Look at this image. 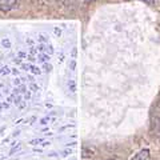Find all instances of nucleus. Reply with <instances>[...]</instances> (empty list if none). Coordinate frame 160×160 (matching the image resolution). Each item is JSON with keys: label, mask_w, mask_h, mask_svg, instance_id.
Returning a JSON list of instances; mask_svg holds the SVG:
<instances>
[{"label": "nucleus", "mask_w": 160, "mask_h": 160, "mask_svg": "<svg viewBox=\"0 0 160 160\" xmlns=\"http://www.w3.org/2000/svg\"><path fill=\"white\" fill-rule=\"evenodd\" d=\"M18 6V0H0V11L8 12Z\"/></svg>", "instance_id": "1"}, {"label": "nucleus", "mask_w": 160, "mask_h": 160, "mask_svg": "<svg viewBox=\"0 0 160 160\" xmlns=\"http://www.w3.org/2000/svg\"><path fill=\"white\" fill-rule=\"evenodd\" d=\"M131 160H149V149H142L139 153H136Z\"/></svg>", "instance_id": "2"}, {"label": "nucleus", "mask_w": 160, "mask_h": 160, "mask_svg": "<svg viewBox=\"0 0 160 160\" xmlns=\"http://www.w3.org/2000/svg\"><path fill=\"white\" fill-rule=\"evenodd\" d=\"M67 86H68L69 92H72V93H75V92H76V82H75L73 79H69V80H68Z\"/></svg>", "instance_id": "3"}, {"label": "nucleus", "mask_w": 160, "mask_h": 160, "mask_svg": "<svg viewBox=\"0 0 160 160\" xmlns=\"http://www.w3.org/2000/svg\"><path fill=\"white\" fill-rule=\"evenodd\" d=\"M11 73V69H9L7 66L6 67H0V76H6V75Z\"/></svg>", "instance_id": "4"}, {"label": "nucleus", "mask_w": 160, "mask_h": 160, "mask_svg": "<svg viewBox=\"0 0 160 160\" xmlns=\"http://www.w3.org/2000/svg\"><path fill=\"white\" fill-rule=\"evenodd\" d=\"M2 46H3V48H6V49H9V48H11V42H9V39H8V38H6V39H3V40H2Z\"/></svg>", "instance_id": "5"}, {"label": "nucleus", "mask_w": 160, "mask_h": 160, "mask_svg": "<svg viewBox=\"0 0 160 160\" xmlns=\"http://www.w3.org/2000/svg\"><path fill=\"white\" fill-rule=\"evenodd\" d=\"M92 153H93L92 149L83 148V158H91V156H92Z\"/></svg>", "instance_id": "6"}, {"label": "nucleus", "mask_w": 160, "mask_h": 160, "mask_svg": "<svg viewBox=\"0 0 160 160\" xmlns=\"http://www.w3.org/2000/svg\"><path fill=\"white\" fill-rule=\"evenodd\" d=\"M29 71H31L33 75H40V73H42V71H40V68H39V67H36V66H32V64H31V68H29Z\"/></svg>", "instance_id": "7"}, {"label": "nucleus", "mask_w": 160, "mask_h": 160, "mask_svg": "<svg viewBox=\"0 0 160 160\" xmlns=\"http://www.w3.org/2000/svg\"><path fill=\"white\" fill-rule=\"evenodd\" d=\"M47 60H49V55H39L40 63H47Z\"/></svg>", "instance_id": "8"}, {"label": "nucleus", "mask_w": 160, "mask_h": 160, "mask_svg": "<svg viewBox=\"0 0 160 160\" xmlns=\"http://www.w3.org/2000/svg\"><path fill=\"white\" fill-rule=\"evenodd\" d=\"M29 89H32L33 92H38V91H40V88H39V86H36L33 82H31L29 83Z\"/></svg>", "instance_id": "9"}, {"label": "nucleus", "mask_w": 160, "mask_h": 160, "mask_svg": "<svg viewBox=\"0 0 160 160\" xmlns=\"http://www.w3.org/2000/svg\"><path fill=\"white\" fill-rule=\"evenodd\" d=\"M51 120H53V119H51L49 116L43 118L42 120H40V124H42V126H46V124H48V122H51Z\"/></svg>", "instance_id": "10"}, {"label": "nucleus", "mask_w": 160, "mask_h": 160, "mask_svg": "<svg viewBox=\"0 0 160 160\" xmlns=\"http://www.w3.org/2000/svg\"><path fill=\"white\" fill-rule=\"evenodd\" d=\"M43 69H44V72H51V69H52V66H51V64H47V63H44V66H43Z\"/></svg>", "instance_id": "11"}, {"label": "nucleus", "mask_w": 160, "mask_h": 160, "mask_svg": "<svg viewBox=\"0 0 160 160\" xmlns=\"http://www.w3.org/2000/svg\"><path fill=\"white\" fill-rule=\"evenodd\" d=\"M22 83H23V82H22V79H18V78H15V79H13V86H15V87H19Z\"/></svg>", "instance_id": "12"}, {"label": "nucleus", "mask_w": 160, "mask_h": 160, "mask_svg": "<svg viewBox=\"0 0 160 160\" xmlns=\"http://www.w3.org/2000/svg\"><path fill=\"white\" fill-rule=\"evenodd\" d=\"M42 142H43V139H33V140H31V142H29V144H32V146H36V144L42 143Z\"/></svg>", "instance_id": "13"}, {"label": "nucleus", "mask_w": 160, "mask_h": 160, "mask_svg": "<svg viewBox=\"0 0 160 160\" xmlns=\"http://www.w3.org/2000/svg\"><path fill=\"white\" fill-rule=\"evenodd\" d=\"M69 68H71V71H75V68H76V62L72 60L71 63H69Z\"/></svg>", "instance_id": "14"}, {"label": "nucleus", "mask_w": 160, "mask_h": 160, "mask_svg": "<svg viewBox=\"0 0 160 160\" xmlns=\"http://www.w3.org/2000/svg\"><path fill=\"white\" fill-rule=\"evenodd\" d=\"M24 99H26V100H29V99H31V91H29V89H28L26 93H24Z\"/></svg>", "instance_id": "15"}, {"label": "nucleus", "mask_w": 160, "mask_h": 160, "mask_svg": "<svg viewBox=\"0 0 160 160\" xmlns=\"http://www.w3.org/2000/svg\"><path fill=\"white\" fill-rule=\"evenodd\" d=\"M142 2H144V3H147V4H149V6H152V4L155 3V0H142Z\"/></svg>", "instance_id": "16"}, {"label": "nucleus", "mask_w": 160, "mask_h": 160, "mask_svg": "<svg viewBox=\"0 0 160 160\" xmlns=\"http://www.w3.org/2000/svg\"><path fill=\"white\" fill-rule=\"evenodd\" d=\"M11 73H13V75H18V73H19V71H18L16 68H13V69H11Z\"/></svg>", "instance_id": "17"}, {"label": "nucleus", "mask_w": 160, "mask_h": 160, "mask_svg": "<svg viewBox=\"0 0 160 160\" xmlns=\"http://www.w3.org/2000/svg\"><path fill=\"white\" fill-rule=\"evenodd\" d=\"M55 33H56V35H59V36H60V33H62V31H60L59 28H55Z\"/></svg>", "instance_id": "18"}, {"label": "nucleus", "mask_w": 160, "mask_h": 160, "mask_svg": "<svg viewBox=\"0 0 160 160\" xmlns=\"http://www.w3.org/2000/svg\"><path fill=\"white\" fill-rule=\"evenodd\" d=\"M49 144H51L49 142H44V143H43V146H44V147H47V146H49Z\"/></svg>", "instance_id": "19"}, {"label": "nucleus", "mask_w": 160, "mask_h": 160, "mask_svg": "<svg viewBox=\"0 0 160 160\" xmlns=\"http://www.w3.org/2000/svg\"><path fill=\"white\" fill-rule=\"evenodd\" d=\"M19 133H20V131H15V132H13V136H18Z\"/></svg>", "instance_id": "20"}, {"label": "nucleus", "mask_w": 160, "mask_h": 160, "mask_svg": "<svg viewBox=\"0 0 160 160\" xmlns=\"http://www.w3.org/2000/svg\"><path fill=\"white\" fill-rule=\"evenodd\" d=\"M2 109H4L3 108V102H0V111H2Z\"/></svg>", "instance_id": "21"}, {"label": "nucleus", "mask_w": 160, "mask_h": 160, "mask_svg": "<svg viewBox=\"0 0 160 160\" xmlns=\"http://www.w3.org/2000/svg\"><path fill=\"white\" fill-rule=\"evenodd\" d=\"M83 2H86V3H91V2H95V0H83Z\"/></svg>", "instance_id": "22"}, {"label": "nucleus", "mask_w": 160, "mask_h": 160, "mask_svg": "<svg viewBox=\"0 0 160 160\" xmlns=\"http://www.w3.org/2000/svg\"><path fill=\"white\" fill-rule=\"evenodd\" d=\"M108 160H113V159H108Z\"/></svg>", "instance_id": "23"}]
</instances>
